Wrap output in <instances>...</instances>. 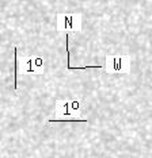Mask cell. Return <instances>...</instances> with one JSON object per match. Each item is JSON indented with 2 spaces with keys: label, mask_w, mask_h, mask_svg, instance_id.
<instances>
[{
  "label": "cell",
  "mask_w": 152,
  "mask_h": 158,
  "mask_svg": "<svg viewBox=\"0 0 152 158\" xmlns=\"http://www.w3.org/2000/svg\"><path fill=\"white\" fill-rule=\"evenodd\" d=\"M56 27L57 31H80L82 15L80 14H57Z\"/></svg>",
  "instance_id": "obj_2"
},
{
  "label": "cell",
  "mask_w": 152,
  "mask_h": 158,
  "mask_svg": "<svg viewBox=\"0 0 152 158\" xmlns=\"http://www.w3.org/2000/svg\"><path fill=\"white\" fill-rule=\"evenodd\" d=\"M105 72L106 73H128L130 70V57L129 56H106L105 57Z\"/></svg>",
  "instance_id": "obj_1"
},
{
  "label": "cell",
  "mask_w": 152,
  "mask_h": 158,
  "mask_svg": "<svg viewBox=\"0 0 152 158\" xmlns=\"http://www.w3.org/2000/svg\"><path fill=\"white\" fill-rule=\"evenodd\" d=\"M69 108H71V112L74 114V116H80V111H82V103L78 98L76 99H72L69 100Z\"/></svg>",
  "instance_id": "obj_4"
},
{
  "label": "cell",
  "mask_w": 152,
  "mask_h": 158,
  "mask_svg": "<svg viewBox=\"0 0 152 158\" xmlns=\"http://www.w3.org/2000/svg\"><path fill=\"white\" fill-rule=\"evenodd\" d=\"M18 70L23 74H42L43 73V60L37 56L23 57L18 62Z\"/></svg>",
  "instance_id": "obj_3"
}]
</instances>
